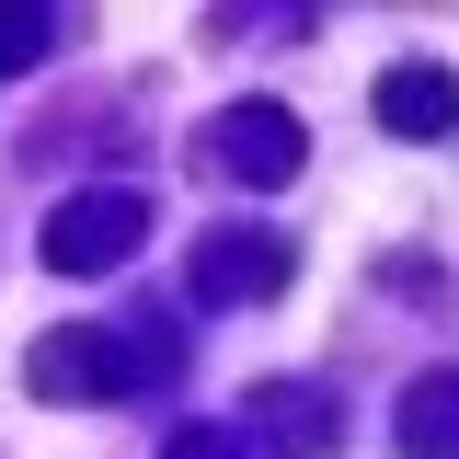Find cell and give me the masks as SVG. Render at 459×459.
Returning <instances> with one entry per match:
<instances>
[{"mask_svg": "<svg viewBox=\"0 0 459 459\" xmlns=\"http://www.w3.org/2000/svg\"><path fill=\"white\" fill-rule=\"evenodd\" d=\"M138 230H150V195H126V184L69 195L47 219V276H115V264L138 253Z\"/></svg>", "mask_w": 459, "mask_h": 459, "instance_id": "obj_1", "label": "cell"}, {"mask_svg": "<svg viewBox=\"0 0 459 459\" xmlns=\"http://www.w3.org/2000/svg\"><path fill=\"white\" fill-rule=\"evenodd\" d=\"M161 356H172L161 333H138V344H104V333H57V344H35V391H138V379H150Z\"/></svg>", "mask_w": 459, "mask_h": 459, "instance_id": "obj_2", "label": "cell"}, {"mask_svg": "<svg viewBox=\"0 0 459 459\" xmlns=\"http://www.w3.org/2000/svg\"><path fill=\"white\" fill-rule=\"evenodd\" d=\"M184 287H195V299H276L287 287V241L276 230H219V241H195Z\"/></svg>", "mask_w": 459, "mask_h": 459, "instance_id": "obj_3", "label": "cell"}, {"mask_svg": "<svg viewBox=\"0 0 459 459\" xmlns=\"http://www.w3.org/2000/svg\"><path fill=\"white\" fill-rule=\"evenodd\" d=\"M219 172L230 184H287L299 172V115L287 104H230L219 115Z\"/></svg>", "mask_w": 459, "mask_h": 459, "instance_id": "obj_4", "label": "cell"}, {"mask_svg": "<svg viewBox=\"0 0 459 459\" xmlns=\"http://www.w3.org/2000/svg\"><path fill=\"white\" fill-rule=\"evenodd\" d=\"M379 126H391V138H448V126H459V69L402 57L391 81H379Z\"/></svg>", "mask_w": 459, "mask_h": 459, "instance_id": "obj_5", "label": "cell"}, {"mask_svg": "<svg viewBox=\"0 0 459 459\" xmlns=\"http://www.w3.org/2000/svg\"><path fill=\"white\" fill-rule=\"evenodd\" d=\"M402 459H459V368H425L402 391Z\"/></svg>", "mask_w": 459, "mask_h": 459, "instance_id": "obj_6", "label": "cell"}, {"mask_svg": "<svg viewBox=\"0 0 459 459\" xmlns=\"http://www.w3.org/2000/svg\"><path fill=\"white\" fill-rule=\"evenodd\" d=\"M253 413H287V448H299V459H322V448H333V425H322V391H264Z\"/></svg>", "mask_w": 459, "mask_h": 459, "instance_id": "obj_7", "label": "cell"}, {"mask_svg": "<svg viewBox=\"0 0 459 459\" xmlns=\"http://www.w3.org/2000/svg\"><path fill=\"white\" fill-rule=\"evenodd\" d=\"M47 12H0V69H35V57H47Z\"/></svg>", "mask_w": 459, "mask_h": 459, "instance_id": "obj_8", "label": "cell"}, {"mask_svg": "<svg viewBox=\"0 0 459 459\" xmlns=\"http://www.w3.org/2000/svg\"><path fill=\"white\" fill-rule=\"evenodd\" d=\"M161 459H253V448H241V437H207V425H195V437H172Z\"/></svg>", "mask_w": 459, "mask_h": 459, "instance_id": "obj_9", "label": "cell"}]
</instances>
